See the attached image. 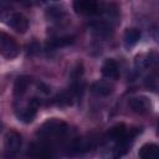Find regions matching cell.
Segmentation results:
<instances>
[{"label": "cell", "mask_w": 159, "mask_h": 159, "mask_svg": "<svg viewBox=\"0 0 159 159\" xmlns=\"http://www.w3.org/2000/svg\"><path fill=\"white\" fill-rule=\"evenodd\" d=\"M67 130V125L57 119H51L46 122L39 130V134L45 138H52V137H62Z\"/></svg>", "instance_id": "obj_1"}, {"label": "cell", "mask_w": 159, "mask_h": 159, "mask_svg": "<svg viewBox=\"0 0 159 159\" xmlns=\"http://www.w3.org/2000/svg\"><path fill=\"white\" fill-rule=\"evenodd\" d=\"M0 51L5 58H14L19 53V46L11 36L6 35L5 32H1L0 34Z\"/></svg>", "instance_id": "obj_2"}, {"label": "cell", "mask_w": 159, "mask_h": 159, "mask_svg": "<svg viewBox=\"0 0 159 159\" xmlns=\"http://www.w3.org/2000/svg\"><path fill=\"white\" fill-rule=\"evenodd\" d=\"M73 10L81 15H93L99 11L98 0H73Z\"/></svg>", "instance_id": "obj_3"}, {"label": "cell", "mask_w": 159, "mask_h": 159, "mask_svg": "<svg viewBox=\"0 0 159 159\" xmlns=\"http://www.w3.org/2000/svg\"><path fill=\"white\" fill-rule=\"evenodd\" d=\"M7 25L19 34H25L29 30V19L21 12H12L9 15Z\"/></svg>", "instance_id": "obj_4"}, {"label": "cell", "mask_w": 159, "mask_h": 159, "mask_svg": "<svg viewBox=\"0 0 159 159\" xmlns=\"http://www.w3.org/2000/svg\"><path fill=\"white\" fill-rule=\"evenodd\" d=\"M22 144L21 135L15 130H9L5 135V148L10 153H16L20 150Z\"/></svg>", "instance_id": "obj_5"}, {"label": "cell", "mask_w": 159, "mask_h": 159, "mask_svg": "<svg viewBox=\"0 0 159 159\" xmlns=\"http://www.w3.org/2000/svg\"><path fill=\"white\" fill-rule=\"evenodd\" d=\"M129 107L133 112L135 113H145L149 111L150 108V102L147 97H143V96H139V97H133L130 98L129 101Z\"/></svg>", "instance_id": "obj_6"}, {"label": "cell", "mask_w": 159, "mask_h": 159, "mask_svg": "<svg viewBox=\"0 0 159 159\" xmlns=\"http://www.w3.org/2000/svg\"><path fill=\"white\" fill-rule=\"evenodd\" d=\"M138 157L142 159H159V145L154 143H145L140 147Z\"/></svg>", "instance_id": "obj_7"}, {"label": "cell", "mask_w": 159, "mask_h": 159, "mask_svg": "<svg viewBox=\"0 0 159 159\" xmlns=\"http://www.w3.org/2000/svg\"><path fill=\"white\" fill-rule=\"evenodd\" d=\"M102 75L111 80H117L119 77V68L114 60L107 58L102 65Z\"/></svg>", "instance_id": "obj_8"}, {"label": "cell", "mask_w": 159, "mask_h": 159, "mask_svg": "<svg viewBox=\"0 0 159 159\" xmlns=\"http://www.w3.org/2000/svg\"><path fill=\"white\" fill-rule=\"evenodd\" d=\"M37 107H39V101L37 98H32L31 102L29 103V107L26 109H24V112L19 116V118L21 120H24L25 123H30L34 120L35 116H36V111H37Z\"/></svg>", "instance_id": "obj_9"}, {"label": "cell", "mask_w": 159, "mask_h": 159, "mask_svg": "<svg viewBox=\"0 0 159 159\" xmlns=\"http://www.w3.org/2000/svg\"><path fill=\"white\" fill-rule=\"evenodd\" d=\"M140 39V31L135 27H130V29H127L125 32H124V37H123V41H124V46L127 48L129 47H133Z\"/></svg>", "instance_id": "obj_10"}, {"label": "cell", "mask_w": 159, "mask_h": 159, "mask_svg": "<svg viewBox=\"0 0 159 159\" xmlns=\"http://www.w3.org/2000/svg\"><path fill=\"white\" fill-rule=\"evenodd\" d=\"M113 84L109 82H104V81H98L94 82L91 86V89L93 93L98 94V96H109L113 92Z\"/></svg>", "instance_id": "obj_11"}, {"label": "cell", "mask_w": 159, "mask_h": 159, "mask_svg": "<svg viewBox=\"0 0 159 159\" xmlns=\"http://www.w3.org/2000/svg\"><path fill=\"white\" fill-rule=\"evenodd\" d=\"M29 154H31L32 157H39V158H46V157H50L51 155V150H50V147L41 142V143H35L31 145L30 150H29Z\"/></svg>", "instance_id": "obj_12"}, {"label": "cell", "mask_w": 159, "mask_h": 159, "mask_svg": "<svg viewBox=\"0 0 159 159\" xmlns=\"http://www.w3.org/2000/svg\"><path fill=\"white\" fill-rule=\"evenodd\" d=\"M30 83H31V78L30 77H27V76H20V77H17V80L15 81V84H14V94L16 97L22 96L27 91Z\"/></svg>", "instance_id": "obj_13"}, {"label": "cell", "mask_w": 159, "mask_h": 159, "mask_svg": "<svg viewBox=\"0 0 159 159\" xmlns=\"http://www.w3.org/2000/svg\"><path fill=\"white\" fill-rule=\"evenodd\" d=\"M65 15H66L65 9L62 6H58V5L57 6H51L46 11V16L51 20H61Z\"/></svg>", "instance_id": "obj_14"}, {"label": "cell", "mask_w": 159, "mask_h": 159, "mask_svg": "<svg viewBox=\"0 0 159 159\" xmlns=\"http://www.w3.org/2000/svg\"><path fill=\"white\" fill-rule=\"evenodd\" d=\"M153 36H154L155 41H157V42H159V27L154 29V31H153Z\"/></svg>", "instance_id": "obj_15"}, {"label": "cell", "mask_w": 159, "mask_h": 159, "mask_svg": "<svg viewBox=\"0 0 159 159\" xmlns=\"http://www.w3.org/2000/svg\"><path fill=\"white\" fill-rule=\"evenodd\" d=\"M19 1H25V0H19Z\"/></svg>", "instance_id": "obj_16"}]
</instances>
